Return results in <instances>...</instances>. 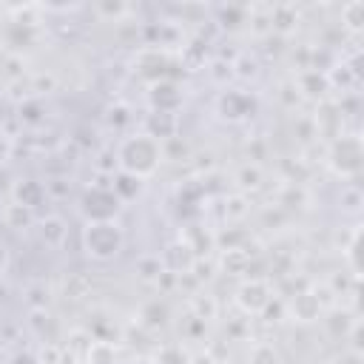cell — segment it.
Listing matches in <instances>:
<instances>
[{
	"instance_id": "cell-1",
	"label": "cell",
	"mask_w": 364,
	"mask_h": 364,
	"mask_svg": "<svg viewBox=\"0 0 364 364\" xmlns=\"http://www.w3.org/2000/svg\"><path fill=\"white\" fill-rule=\"evenodd\" d=\"M162 162V145L142 134H131L117 145V168L119 173H128L134 179H148L151 173H156Z\"/></svg>"
},
{
	"instance_id": "cell-2",
	"label": "cell",
	"mask_w": 364,
	"mask_h": 364,
	"mask_svg": "<svg viewBox=\"0 0 364 364\" xmlns=\"http://www.w3.org/2000/svg\"><path fill=\"white\" fill-rule=\"evenodd\" d=\"M125 247V230L117 219L111 222H85L82 228V250L94 262H111Z\"/></svg>"
},
{
	"instance_id": "cell-3",
	"label": "cell",
	"mask_w": 364,
	"mask_h": 364,
	"mask_svg": "<svg viewBox=\"0 0 364 364\" xmlns=\"http://www.w3.org/2000/svg\"><path fill=\"white\" fill-rule=\"evenodd\" d=\"M122 210V199L111 185H91L80 199V213L85 222H111Z\"/></svg>"
},
{
	"instance_id": "cell-4",
	"label": "cell",
	"mask_w": 364,
	"mask_h": 364,
	"mask_svg": "<svg viewBox=\"0 0 364 364\" xmlns=\"http://www.w3.org/2000/svg\"><path fill=\"white\" fill-rule=\"evenodd\" d=\"M327 165L336 176L341 179H355L361 173V165H364V151H361V139L358 136H341L333 142L330 148V156H327Z\"/></svg>"
},
{
	"instance_id": "cell-5",
	"label": "cell",
	"mask_w": 364,
	"mask_h": 364,
	"mask_svg": "<svg viewBox=\"0 0 364 364\" xmlns=\"http://www.w3.org/2000/svg\"><path fill=\"white\" fill-rule=\"evenodd\" d=\"M270 301H273V290L264 279H245L236 290V304L247 316H262Z\"/></svg>"
},
{
	"instance_id": "cell-6",
	"label": "cell",
	"mask_w": 364,
	"mask_h": 364,
	"mask_svg": "<svg viewBox=\"0 0 364 364\" xmlns=\"http://www.w3.org/2000/svg\"><path fill=\"white\" fill-rule=\"evenodd\" d=\"M250 111H253V100L247 94H242V91H228V94L219 97V114L225 119L236 122V119H245Z\"/></svg>"
},
{
	"instance_id": "cell-7",
	"label": "cell",
	"mask_w": 364,
	"mask_h": 364,
	"mask_svg": "<svg viewBox=\"0 0 364 364\" xmlns=\"http://www.w3.org/2000/svg\"><path fill=\"white\" fill-rule=\"evenodd\" d=\"M179 102H182V94L176 91V85H173V82L156 80V82L151 85V105H154V111H165V114H173Z\"/></svg>"
},
{
	"instance_id": "cell-8",
	"label": "cell",
	"mask_w": 364,
	"mask_h": 364,
	"mask_svg": "<svg viewBox=\"0 0 364 364\" xmlns=\"http://www.w3.org/2000/svg\"><path fill=\"white\" fill-rule=\"evenodd\" d=\"M46 196H48V191H46V185L37 182V179H26V182H20V185L14 188V202H17V205H26V208H31V210H34L37 205H43Z\"/></svg>"
},
{
	"instance_id": "cell-9",
	"label": "cell",
	"mask_w": 364,
	"mask_h": 364,
	"mask_svg": "<svg viewBox=\"0 0 364 364\" xmlns=\"http://www.w3.org/2000/svg\"><path fill=\"white\" fill-rule=\"evenodd\" d=\"M290 310H293V318L296 321H316L321 316V301L316 293H299L293 301H290Z\"/></svg>"
},
{
	"instance_id": "cell-10",
	"label": "cell",
	"mask_w": 364,
	"mask_h": 364,
	"mask_svg": "<svg viewBox=\"0 0 364 364\" xmlns=\"http://www.w3.org/2000/svg\"><path fill=\"white\" fill-rule=\"evenodd\" d=\"M173 125H176V119H173V114H165V111H151V117H148V136H154L156 142L159 139H165V136H173Z\"/></svg>"
},
{
	"instance_id": "cell-11",
	"label": "cell",
	"mask_w": 364,
	"mask_h": 364,
	"mask_svg": "<svg viewBox=\"0 0 364 364\" xmlns=\"http://www.w3.org/2000/svg\"><path fill=\"white\" fill-rule=\"evenodd\" d=\"M65 233H68V228H65V222L60 216H48V219L40 222V239L48 247H60L63 239H65Z\"/></svg>"
},
{
	"instance_id": "cell-12",
	"label": "cell",
	"mask_w": 364,
	"mask_h": 364,
	"mask_svg": "<svg viewBox=\"0 0 364 364\" xmlns=\"http://www.w3.org/2000/svg\"><path fill=\"white\" fill-rule=\"evenodd\" d=\"M3 219H6V225H9L11 230H23V228H31V225H34V210L26 208V205L11 202V205H6Z\"/></svg>"
},
{
	"instance_id": "cell-13",
	"label": "cell",
	"mask_w": 364,
	"mask_h": 364,
	"mask_svg": "<svg viewBox=\"0 0 364 364\" xmlns=\"http://www.w3.org/2000/svg\"><path fill=\"white\" fill-rule=\"evenodd\" d=\"M85 364H117V347L111 341H91L85 350Z\"/></svg>"
},
{
	"instance_id": "cell-14",
	"label": "cell",
	"mask_w": 364,
	"mask_h": 364,
	"mask_svg": "<svg viewBox=\"0 0 364 364\" xmlns=\"http://www.w3.org/2000/svg\"><path fill=\"white\" fill-rule=\"evenodd\" d=\"M154 364H191V353L182 347V344H162L154 358Z\"/></svg>"
},
{
	"instance_id": "cell-15",
	"label": "cell",
	"mask_w": 364,
	"mask_h": 364,
	"mask_svg": "<svg viewBox=\"0 0 364 364\" xmlns=\"http://www.w3.org/2000/svg\"><path fill=\"white\" fill-rule=\"evenodd\" d=\"M136 273H139L142 282H159L165 276V264H162L159 256H142L136 262Z\"/></svg>"
},
{
	"instance_id": "cell-16",
	"label": "cell",
	"mask_w": 364,
	"mask_h": 364,
	"mask_svg": "<svg viewBox=\"0 0 364 364\" xmlns=\"http://www.w3.org/2000/svg\"><path fill=\"white\" fill-rule=\"evenodd\" d=\"M111 188L117 191V196H119L122 202H128L131 196H136V193H139V188H142V179H134V176H128V173H117Z\"/></svg>"
},
{
	"instance_id": "cell-17",
	"label": "cell",
	"mask_w": 364,
	"mask_h": 364,
	"mask_svg": "<svg viewBox=\"0 0 364 364\" xmlns=\"http://www.w3.org/2000/svg\"><path fill=\"white\" fill-rule=\"evenodd\" d=\"M222 264L228 273H245V267L250 264V253H245L242 247H228V253L222 256Z\"/></svg>"
},
{
	"instance_id": "cell-18",
	"label": "cell",
	"mask_w": 364,
	"mask_h": 364,
	"mask_svg": "<svg viewBox=\"0 0 364 364\" xmlns=\"http://www.w3.org/2000/svg\"><path fill=\"white\" fill-rule=\"evenodd\" d=\"M341 20L347 23L350 31H361V26H364V3H361V0L347 3V6L341 9Z\"/></svg>"
},
{
	"instance_id": "cell-19",
	"label": "cell",
	"mask_w": 364,
	"mask_h": 364,
	"mask_svg": "<svg viewBox=\"0 0 364 364\" xmlns=\"http://www.w3.org/2000/svg\"><path fill=\"white\" fill-rule=\"evenodd\" d=\"M88 290H91V279L85 273L68 276V282H65V296L68 299H82V296H88Z\"/></svg>"
},
{
	"instance_id": "cell-20",
	"label": "cell",
	"mask_w": 364,
	"mask_h": 364,
	"mask_svg": "<svg viewBox=\"0 0 364 364\" xmlns=\"http://www.w3.org/2000/svg\"><path fill=\"white\" fill-rule=\"evenodd\" d=\"M250 364H279L276 347L267 344V341H259V344L250 350Z\"/></svg>"
},
{
	"instance_id": "cell-21",
	"label": "cell",
	"mask_w": 364,
	"mask_h": 364,
	"mask_svg": "<svg viewBox=\"0 0 364 364\" xmlns=\"http://www.w3.org/2000/svg\"><path fill=\"white\" fill-rule=\"evenodd\" d=\"M236 179H239L242 188H259L262 185V168L259 165H245Z\"/></svg>"
},
{
	"instance_id": "cell-22",
	"label": "cell",
	"mask_w": 364,
	"mask_h": 364,
	"mask_svg": "<svg viewBox=\"0 0 364 364\" xmlns=\"http://www.w3.org/2000/svg\"><path fill=\"white\" fill-rule=\"evenodd\" d=\"M9 156H11V139H9V134L0 128V168L6 165Z\"/></svg>"
},
{
	"instance_id": "cell-23",
	"label": "cell",
	"mask_w": 364,
	"mask_h": 364,
	"mask_svg": "<svg viewBox=\"0 0 364 364\" xmlns=\"http://www.w3.org/2000/svg\"><path fill=\"white\" fill-rule=\"evenodd\" d=\"M347 256H350V262H353V270H355V276H358V230L353 233V242H350V250H347Z\"/></svg>"
},
{
	"instance_id": "cell-24",
	"label": "cell",
	"mask_w": 364,
	"mask_h": 364,
	"mask_svg": "<svg viewBox=\"0 0 364 364\" xmlns=\"http://www.w3.org/2000/svg\"><path fill=\"white\" fill-rule=\"evenodd\" d=\"M6 267H9V247L0 242V276L6 273Z\"/></svg>"
},
{
	"instance_id": "cell-25",
	"label": "cell",
	"mask_w": 364,
	"mask_h": 364,
	"mask_svg": "<svg viewBox=\"0 0 364 364\" xmlns=\"http://www.w3.org/2000/svg\"><path fill=\"white\" fill-rule=\"evenodd\" d=\"M14 364H40L34 355H28V353H17L14 355Z\"/></svg>"
},
{
	"instance_id": "cell-26",
	"label": "cell",
	"mask_w": 364,
	"mask_h": 364,
	"mask_svg": "<svg viewBox=\"0 0 364 364\" xmlns=\"http://www.w3.org/2000/svg\"><path fill=\"white\" fill-rule=\"evenodd\" d=\"M131 364H154V361H151V358H134Z\"/></svg>"
},
{
	"instance_id": "cell-27",
	"label": "cell",
	"mask_w": 364,
	"mask_h": 364,
	"mask_svg": "<svg viewBox=\"0 0 364 364\" xmlns=\"http://www.w3.org/2000/svg\"><path fill=\"white\" fill-rule=\"evenodd\" d=\"M82 364H85V361H82Z\"/></svg>"
}]
</instances>
